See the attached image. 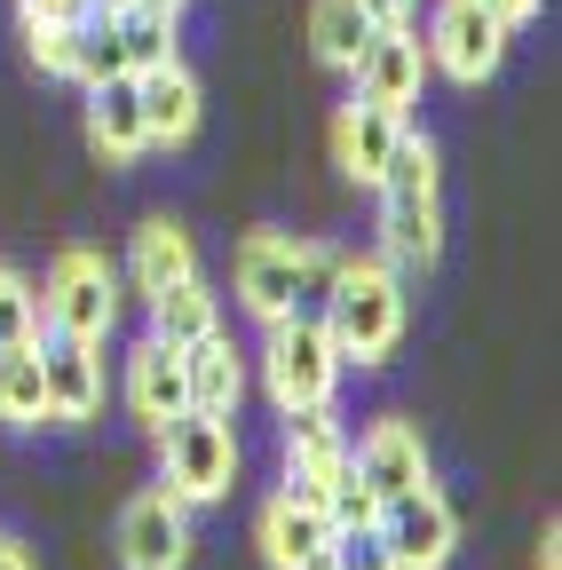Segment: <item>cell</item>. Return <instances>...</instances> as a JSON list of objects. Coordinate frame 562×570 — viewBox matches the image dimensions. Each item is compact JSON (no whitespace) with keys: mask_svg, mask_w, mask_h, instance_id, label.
I'll list each match as a JSON object with an SVG mask.
<instances>
[{"mask_svg":"<svg viewBox=\"0 0 562 570\" xmlns=\"http://www.w3.org/2000/svg\"><path fill=\"white\" fill-rule=\"evenodd\" d=\"M119 562L127 570H183L190 562V508L167 483L135 491L119 508Z\"/></svg>","mask_w":562,"mask_h":570,"instance_id":"9c48e42d","label":"cell"},{"mask_svg":"<svg viewBox=\"0 0 562 570\" xmlns=\"http://www.w3.org/2000/svg\"><path fill=\"white\" fill-rule=\"evenodd\" d=\"M183 381H190V412H238V389H246V365H238V348L230 333H198L183 348Z\"/></svg>","mask_w":562,"mask_h":570,"instance_id":"ffe728a7","label":"cell"},{"mask_svg":"<svg viewBox=\"0 0 562 570\" xmlns=\"http://www.w3.org/2000/svg\"><path fill=\"white\" fill-rule=\"evenodd\" d=\"M412 9H420V0H365L373 24H412Z\"/></svg>","mask_w":562,"mask_h":570,"instance_id":"4dcf8cb0","label":"cell"},{"mask_svg":"<svg viewBox=\"0 0 562 570\" xmlns=\"http://www.w3.org/2000/svg\"><path fill=\"white\" fill-rule=\"evenodd\" d=\"M348 71H357V96H365V104L412 111V104H420V80H428V48L412 40V24H381Z\"/></svg>","mask_w":562,"mask_h":570,"instance_id":"8fae6325","label":"cell"},{"mask_svg":"<svg viewBox=\"0 0 562 570\" xmlns=\"http://www.w3.org/2000/svg\"><path fill=\"white\" fill-rule=\"evenodd\" d=\"M412 127V111H388V104H365V96H348L341 119H333V167L348 183H381L388 151H396V135Z\"/></svg>","mask_w":562,"mask_h":570,"instance_id":"4fadbf2b","label":"cell"},{"mask_svg":"<svg viewBox=\"0 0 562 570\" xmlns=\"http://www.w3.org/2000/svg\"><path fill=\"white\" fill-rule=\"evenodd\" d=\"M373 32H381V24L365 17V0H309V48H317V63L348 71V63L365 56Z\"/></svg>","mask_w":562,"mask_h":570,"instance_id":"44dd1931","label":"cell"},{"mask_svg":"<svg viewBox=\"0 0 562 570\" xmlns=\"http://www.w3.org/2000/svg\"><path fill=\"white\" fill-rule=\"evenodd\" d=\"M40 317H48L56 333L103 341V333L119 325V277H111V262L88 254V246H63V254L48 262V277H40Z\"/></svg>","mask_w":562,"mask_h":570,"instance_id":"5b68a950","label":"cell"},{"mask_svg":"<svg viewBox=\"0 0 562 570\" xmlns=\"http://www.w3.org/2000/svg\"><path fill=\"white\" fill-rule=\"evenodd\" d=\"M507 56V24L483 9V0H436V24H428V63L452 71L460 88H483Z\"/></svg>","mask_w":562,"mask_h":570,"instance_id":"52a82bcc","label":"cell"},{"mask_svg":"<svg viewBox=\"0 0 562 570\" xmlns=\"http://www.w3.org/2000/svg\"><path fill=\"white\" fill-rule=\"evenodd\" d=\"M0 570H32V554H24L17 539H0Z\"/></svg>","mask_w":562,"mask_h":570,"instance_id":"1f68e13d","label":"cell"},{"mask_svg":"<svg viewBox=\"0 0 562 570\" xmlns=\"http://www.w3.org/2000/svg\"><path fill=\"white\" fill-rule=\"evenodd\" d=\"M373 190H381V198H436V142L420 135V127H404Z\"/></svg>","mask_w":562,"mask_h":570,"instance_id":"cb8c5ba5","label":"cell"},{"mask_svg":"<svg viewBox=\"0 0 562 570\" xmlns=\"http://www.w3.org/2000/svg\"><path fill=\"white\" fill-rule=\"evenodd\" d=\"M341 356H333V341H325V325L317 317H277L269 325V341H262V389H269V404L277 412H317V404H333V389H341Z\"/></svg>","mask_w":562,"mask_h":570,"instance_id":"3957f363","label":"cell"},{"mask_svg":"<svg viewBox=\"0 0 562 570\" xmlns=\"http://www.w3.org/2000/svg\"><path fill=\"white\" fill-rule=\"evenodd\" d=\"M96 9H127V0H96Z\"/></svg>","mask_w":562,"mask_h":570,"instance_id":"d590c367","label":"cell"},{"mask_svg":"<svg viewBox=\"0 0 562 570\" xmlns=\"http://www.w3.org/2000/svg\"><path fill=\"white\" fill-rule=\"evenodd\" d=\"M167 444V491L183 508H206V499H223L230 475H238V436H230V412H175L159 428Z\"/></svg>","mask_w":562,"mask_h":570,"instance_id":"277c9868","label":"cell"},{"mask_svg":"<svg viewBox=\"0 0 562 570\" xmlns=\"http://www.w3.org/2000/svg\"><path fill=\"white\" fill-rule=\"evenodd\" d=\"M223 317H215V294H206L198 277H183V285H167V294H151V333L167 341V348H190L198 333H215Z\"/></svg>","mask_w":562,"mask_h":570,"instance_id":"7402d4cb","label":"cell"},{"mask_svg":"<svg viewBox=\"0 0 562 570\" xmlns=\"http://www.w3.org/2000/svg\"><path fill=\"white\" fill-rule=\"evenodd\" d=\"M539 570H562V539L546 531V547H539Z\"/></svg>","mask_w":562,"mask_h":570,"instance_id":"d6a6232c","label":"cell"},{"mask_svg":"<svg viewBox=\"0 0 562 570\" xmlns=\"http://www.w3.org/2000/svg\"><path fill=\"white\" fill-rule=\"evenodd\" d=\"M0 420L9 428H48V389H40V356L32 348H9V365H0Z\"/></svg>","mask_w":562,"mask_h":570,"instance_id":"d4e9b609","label":"cell"},{"mask_svg":"<svg viewBox=\"0 0 562 570\" xmlns=\"http://www.w3.org/2000/svg\"><path fill=\"white\" fill-rule=\"evenodd\" d=\"M348 468V436L333 428V404L317 412H286V499L325 508V483Z\"/></svg>","mask_w":562,"mask_h":570,"instance_id":"7c38bea8","label":"cell"},{"mask_svg":"<svg viewBox=\"0 0 562 570\" xmlns=\"http://www.w3.org/2000/svg\"><path fill=\"white\" fill-rule=\"evenodd\" d=\"M381 254L396 277H428L444 254V214L436 198H381Z\"/></svg>","mask_w":562,"mask_h":570,"instance_id":"e0dca14e","label":"cell"},{"mask_svg":"<svg viewBox=\"0 0 562 570\" xmlns=\"http://www.w3.org/2000/svg\"><path fill=\"white\" fill-rule=\"evenodd\" d=\"M325 562H333V570H396V554H388V539H381L373 515H365V523H333Z\"/></svg>","mask_w":562,"mask_h":570,"instance_id":"83f0119b","label":"cell"},{"mask_svg":"<svg viewBox=\"0 0 562 570\" xmlns=\"http://www.w3.org/2000/svg\"><path fill=\"white\" fill-rule=\"evenodd\" d=\"M254 539H262L269 570H302V562H317V554H325L333 515H325V508H309V499H286V491H277L269 508H262V523H254Z\"/></svg>","mask_w":562,"mask_h":570,"instance_id":"ac0fdd59","label":"cell"},{"mask_svg":"<svg viewBox=\"0 0 562 570\" xmlns=\"http://www.w3.org/2000/svg\"><path fill=\"white\" fill-rule=\"evenodd\" d=\"M317 325L341 365H381L404 341V277L388 262H341L317 302Z\"/></svg>","mask_w":562,"mask_h":570,"instance_id":"6da1fadb","label":"cell"},{"mask_svg":"<svg viewBox=\"0 0 562 570\" xmlns=\"http://www.w3.org/2000/svg\"><path fill=\"white\" fill-rule=\"evenodd\" d=\"M333 269H341V254H333V246L254 230V238L238 246V302H246L262 325H277V317H294L302 302H325Z\"/></svg>","mask_w":562,"mask_h":570,"instance_id":"7a4b0ae2","label":"cell"},{"mask_svg":"<svg viewBox=\"0 0 562 570\" xmlns=\"http://www.w3.org/2000/svg\"><path fill=\"white\" fill-rule=\"evenodd\" d=\"M483 9H491V17H500V24L515 32V24H531V17L546 9V0H483Z\"/></svg>","mask_w":562,"mask_h":570,"instance_id":"f546056e","label":"cell"},{"mask_svg":"<svg viewBox=\"0 0 562 570\" xmlns=\"http://www.w3.org/2000/svg\"><path fill=\"white\" fill-rule=\"evenodd\" d=\"M348 475H357V483L373 491V508H381V499L428 483V444H420L412 420H373L365 436L348 444Z\"/></svg>","mask_w":562,"mask_h":570,"instance_id":"30bf717a","label":"cell"},{"mask_svg":"<svg viewBox=\"0 0 562 570\" xmlns=\"http://www.w3.org/2000/svg\"><path fill=\"white\" fill-rule=\"evenodd\" d=\"M111 32H119L127 71H151V63H167V56H175V17H167V9H151V0H127V9H111Z\"/></svg>","mask_w":562,"mask_h":570,"instance_id":"603a6c76","label":"cell"},{"mask_svg":"<svg viewBox=\"0 0 562 570\" xmlns=\"http://www.w3.org/2000/svg\"><path fill=\"white\" fill-rule=\"evenodd\" d=\"M0 365H9V348H0Z\"/></svg>","mask_w":562,"mask_h":570,"instance_id":"8d00e7d4","label":"cell"},{"mask_svg":"<svg viewBox=\"0 0 562 570\" xmlns=\"http://www.w3.org/2000/svg\"><path fill=\"white\" fill-rule=\"evenodd\" d=\"M32 356H40V389H48V420H96L103 412V341H80V333H56V325H40V341H32Z\"/></svg>","mask_w":562,"mask_h":570,"instance_id":"ba28073f","label":"cell"},{"mask_svg":"<svg viewBox=\"0 0 562 570\" xmlns=\"http://www.w3.org/2000/svg\"><path fill=\"white\" fill-rule=\"evenodd\" d=\"M302 570H333V562H325V554H317V562H302Z\"/></svg>","mask_w":562,"mask_h":570,"instance_id":"e575fe53","label":"cell"},{"mask_svg":"<svg viewBox=\"0 0 562 570\" xmlns=\"http://www.w3.org/2000/svg\"><path fill=\"white\" fill-rule=\"evenodd\" d=\"M151 9H167V17H183V0H151Z\"/></svg>","mask_w":562,"mask_h":570,"instance_id":"836d02e7","label":"cell"},{"mask_svg":"<svg viewBox=\"0 0 562 570\" xmlns=\"http://www.w3.org/2000/svg\"><path fill=\"white\" fill-rule=\"evenodd\" d=\"M40 285L24 277V269H9L0 262V348H32L40 341Z\"/></svg>","mask_w":562,"mask_h":570,"instance_id":"484cf974","label":"cell"},{"mask_svg":"<svg viewBox=\"0 0 562 570\" xmlns=\"http://www.w3.org/2000/svg\"><path fill=\"white\" fill-rule=\"evenodd\" d=\"M127 277H135V294H167V285H183V277H198V246H190V230L175 223V214H151L144 230H135V254H127Z\"/></svg>","mask_w":562,"mask_h":570,"instance_id":"d6986e66","label":"cell"},{"mask_svg":"<svg viewBox=\"0 0 562 570\" xmlns=\"http://www.w3.org/2000/svg\"><path fill=\"white\" fill-rule=\"evenodd\" d=\"M88 142L127 167V159H144L151 151V127H144V88H135V71H111V80L88 88Z\"/></svg>","mask_w":562,"mask_h":570,"instance_id":"9a60e30c","label":"cell"},{"mask_svg":"<svg viewBox=\"0 0 562 570\" xmlns=\"http://www.w3.org/2000/svg\"><path fill=\"white\" fill-rule=\"evenodd\" d=\"M373 523H381V539H388L396 570H444V562H452V547H460V515H452V499H444L436 483L381 499Z\"/></svg>","mask_w":562,"mask_h":570,"instance_id":"8992f818","label":"cell"},{"mask_svg":"<svg viewBox=\"0 0 562 570\" xmlns=\"http://www.w3.org/2000/svg\"><path fill=\"white\" fill-rule=\"evenodd\" d=\"M135 88H144L151 151H183V142L198 135V111H206V96H198V80H190V63L167 56V63H151V71H135Z\"/></svg>","mask_w":562,"mask_h":570,"instance_id":"5bb4252c","label":"cell"},{"mask_svg":"<svg viewBox=\"0 0 562 570\" xmlns=\"http://www.w3.org/2000/svg\"><path fill=\"white\" fill-rule=\"evenodd\" d=\"M24 48L48 80H72V24H24Z\"/></svg>","mask_w":562,"mask_h":570,"instance_id":"f1b7e54d","label":"cell"},{"mask_svg":"<svg viewBox=\"0 0 562 570\" xmlns=\"http://www.w3.org/2000/svg\"><path fill=\"white\" fill-rule=\"evenodd\" d=\"M127 412L144 420L151 436H159V428H167L175 412H190V381H183V348H167L159 333H151L144 348L127 356Z\"/></svg>","mask_w":562,"mask_h":570,"instance_id":"2e32d148","label":"cell"},{"mask_svg":"<svg viewBox=\"0 0 562 570\" xmlns=\"http://www.w3.org/2000/svg\"><path fill=\"white\" fill-rule=\"evenodd\" d=\"M111 71H127V56H119L111 9H96L88 24H72V80H80V88H96V80H111Z\"/></svg>","mask_w":562,"mask_h":570,"instance_id":"4316f807","label":"cell"}]
</instances>
